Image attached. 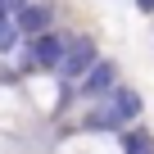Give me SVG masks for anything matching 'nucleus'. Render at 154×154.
Returning a JSON list of instances; mask_svg holds the SVG:
<instances>
[{"label": "nucleus", "instance_id": "2", "mask_svg": "<svg viewBox=\"0 0 154 154\" xmlns=\"http://www.w3.org/2000/svg\"><path fill=\"white\" fill-rule=\"evenodd\" d=\"M41 122L45 118H36V109L27 104L23 86L5 77V82H0V131H5V136H32Z\"/></svg>", "mask_w": 154, "mask_h": 154}, {"label": "nucleus", "instance_id": "4", "mask_svg": "<svg viewBox=\"0 0 154 154\" xmlns=\"http://www.w3.org/2000/svg\"><path fill=\"white\" fill-rule=\"evenodd\" d=\"M136 9L140 14H154V0H136Z\"/></svg>", "mask_w": 154, "mask_h": 154}, {"label": "nucleus", "instance_id": "1", "mask_svg": "<svg viewBox=\"0 0 154 154\" xmlns=\"http://www.w3.org/2000/svg\"><path fill=\"white\" fill-rule=\"evenodd\" d=\"M18 86H23L27 104L36 109V118H54V113L68 109V82L59 72H50V68H23Z\"/></svg>", "mask_w": 154, "mask_h": 154}, {"label": "nucleus", "instance_id": "3", "mask_svg": "<svg viewBox=\"0 0 154 154\" xmlns=\"http://www.w3.org/2000/svg\"><path fill=\"white\" fill-rule=\"evenodd\" d=\"M50 154H122V136L113 127H77L50 145Z\"/></svg>", "mask_w": 154, "mask_h": 154}]
</instances>
